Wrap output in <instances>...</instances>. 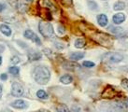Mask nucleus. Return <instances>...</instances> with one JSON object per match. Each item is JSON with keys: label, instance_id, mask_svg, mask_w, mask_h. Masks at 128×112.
I'll list each match as a JSON object with an SVG mask.
<instances>
[{"label": "nucleus", "instance_id": "nucleus-1", "mask_svg": "<svg viewBox=\"0 0 128 112\" xmlns=\"http://www.w3.org/2000/svg\"><path fill=\"white\" fill-rule=\"evenodd\" d=\"M33 78L38 84L45 85L50 80V71L48 67L44 66H38L33 70Z\"/></svg>", "mask_w": 128, "mask_h": 112}, {"label": "nucleus", "instance_id": "nucleus-2", "mask_svg": "<svg viewBox=\"0 0 128 112\" xmlns=\"http://www.w3.org/2000/svg\"><path fill=\"white\" fill-rule=\"evenodd\" d=\"M38 31L44 38H49L54 35V27L50 22H40L38 24Z\"/></svg>", "mask_w": 128, "mask_h": 112}, {"label": "nucleus", "instance_id": "nucleus-3", "mask_svg": "<svg viewBox=\"0 0 128 112\" xmlns=\"http://www.w3.org/2000/svg\"><path fill=\"white\" fill-rule=\"evenodd\" d=\"M104 59H106L108 63L111 64H117L120 63L121 61L124 60V56L122 55L121 53L113 52V53H107L106 55L104 56Z\"/></svg>", "mask_w": 128, "mask_h": 112}, {"label": "nucleus", "instance_id": "nucleus-4", "mask_svg": "<svg viewBox=\"0 0 128 112\" xmlns=\"http://www.w3.org/2000/svg\"><path fill=\"white\" fill-rule=\"evenodd\" d=\"M24 87L21 84L18 83V82H13L12 83V85H11V94L13 96L20 97L24 94Z\"/></svg>", "mask_w": 128, "mask_h": 112}, {"label": "nucleus", "instance_id": "nucleus-5", "mask_svg": "<svg viewBox=\"0 0 128 112\" xmlns=\"http://www.w3.org/2000/svg\"><path fill=\"white\" fill-rule=\"evenodd\" d=\"M24 36L25 38L27 39H30V40H32L33 42H35L36 45L40 46L41 45V41H40V39L38 36L32 31V30H25L24 33Z\"/></svg>", "mask_w": 128, "mask_h": 112}, {"label": "nucleus", "instance_id": "nucleus-6", "mask_svg": "<svg viewBox=\"0 0 128 112\" xmlns=\"http://www.w3.org/2000/svg\"><path fill=\"white\" fill-rule=\"evenodd\" d=\"M10 106H12V108H17V109H24L28 106L27 103H26L24 100H22V99H18V100L13 101L10 104Z\"/></svg>", "mask_w": 128, "mask_h": 112}, {"label": "nucleus", "instance_id": "nucleus-7", "mask_svg": "<svg viewBox=\"0 0 128 112\" xmlns=\"http://www.w3.org/2000/svg\"><path fill=\"white\" fill-rule=\"evenodd\" d=\"M112 21L115 24H121L125 21V15L124 13H116L112 18Z\"/></svg>", "mask_w": 128, "mask_h": 112}, {"label": "nucleus", "instance_id": "nucleus-8", "mask_svg": "<svg viewBox=\"0 0 128 112\" xmlns=\"http://www.w3.org/2000/svg\"><path fill=\"white\" fill-rule=\"evenodd\" d=\"M108 22V20L107 15H105V14H99V15H97V22H98V24L101 27L107 26Z\"/></svg>", "mask_w": 128, "mask_h": 112}, {"label": "nucleus", "instance_id": "nucleus-9", "mask_svg": "<svg viewBox=\"0 0 128 112\" xmlns=\"http://www.w3.org/2000/svg\"><path fill=\"white\" fill-rule=\"evenodd\" d=\"M0 31L3 35L7 36H11V29L10 26H8L7 24H1L0 25Z\"/></svg>", "mask_w": 128, "mask_h": 112}, {"label": "nucleus", "instance_id": "nucleus-10", "mask_svg": "<svg viewBox=\"0 0 128 112\" xmlns=\"http://www.w3.org/2000/svg\"><path fill=\"white\" fill-rule=\"evenodd\" d=\"M84 55H85V53L84 52H73L70 54V56H69V58H70V60L71 61H78V60L82 59L83 57H84Z\"/></svg>", "mask_w": 128, "mask_h": 112}, {"label": "nucleus", "instance_id": "nucleus-11", "mask_svg": "<svg viewBox=\"0 0 128 112\" xmlns=\"http://www.w3.org/2000/svg\"><path fill=\"white\" fill-rule=\"evenodd\" d=\"M85 43H86L85 39L82 38H77L75 40L74 46L77 49H82V48H83L85 46Z\"/></svg>", "mask_w": 128, "mask_h": 112}, {"label": "nucleus", "instance_id": "nucleus-12", "mask_svg": "<svg viewBox=\"0 0 128 112\" xmlns=\"http://www.w3.org/2000/svg\"><path fill=\"white\" fill-rule=\"evenodd\" d=\"M60 81L62 82L63 84H70L73 81V78L71 76H69V75H64V76H62L60 78Z\"/></svg>", "mask_w": 128, "mask_h": 112}, {"label": "nucleus", "instance_id": "nucleus-13", "mask_svg": "<svg viewBox=\"0 0 128 112\" xmlns=\"http://www.w3.org/2000/svg\"><path fill=\"white\" fill-rule=\"evenodd\" d=\"M28 58L30 59V61H38L41 58V53L35 52H30L28 54Z\"/></svg>", "mask_w": 128, "mask_h": 112}, {"label": "nucleus", "instance_id": "nucleus-14", "mask_svg": "<svg viewBox=\"0 0 128 112\" xmlns=\"http://www.w3.org/2000/svg\"><path fill=\"white\" fill-rule=\"evenodd\" d=\"M108 30H110L112 34H115V35H119V34H122V28L121 27H115L113 25H110L108 27Z\"/></svg>", "mask_w": 128, "mask_h": 112}, {"label": "nucleus", "instance_id": "nucleus-15", "mask_svg": "<svg viewBox=\"0 0 128 112\" xmlns=\"http://www.w3.org/2000/svg\"><path fill=\"white\" fill-rule=\"evenodd\" d=\"M36 96H38L39 99H45V100L48 99V97H49L48 94H47L44 90H38V91L36 92Z\"/></svg>", "mask_w": 128, "mask_h": 112}, {"label": "nucleus", "instance_id": "nucleus-16", "mask_svg": "<svg viewBox=\"0 0 128 112\" xmlns=\"http://www.w3.org/2000/svg\"><path fill=\"white\" fill-rule=\"evenodd\" d=\"M124 8H125V4L124 3V2H122V1L116 2L113 6V8L115 10H122Z\"/></svg>", "mask_w": 128, "mask_h": 112}, {"label": "nucleus", "instance_id": "nucleus-17", "mask_svg": "<svg viewBox=\"0 0 128 112\" xmlns=\"http://www.w3.org/2000/svg\"><path fill=\"white\" fill-rule=\"evenodd\" d=\"M43 5H44V7L48 8H50L52 10H56L55 6L50 2V0H43Z\"/></svg>", "mask_w": 128, "mask_h": 112}, {"label": "nucleus", "instance_id": "nucleus-18", "mask_svg": "<svg viewBox=\"0 0 128 112\" xmlns=\"http://www.w3.org/2000/svg\"><path fill=\"white\" fill-rule=\"evenodd\" d=\"M8 71H10V73L11 75H13V76H18L19 73H20V68L17 66H11L8 68Z\"/></svg>", "mask_w": 128, "mask_h": 112}, {"label": "nucleus", "instance_id": "nucleus-19", "mask_svg": "<svg viewBox=\"0 0 128 112\" xmlns=\"http://www.w3.org/2000/svg\"><path fill=\"white\" fill-rule=\"evenodd\" d=\"M57 112H70L69 111V109L68 108V106H66L64 105H61L59 106H57L56 108Z\"/></svg>", "mask_w": 128, "mask_h": 112}, {"label": "nucleus", "instance_id": "nucleus-20", "mask_svg": "<svg viewBox=\"0 0 128 112\" xmlns=\"http://www.w3.org/2000/svg\"><path fill=\"white\" fill-rule=\"evenodd\" d=\"M82 66L84 67L92 68V67L94 66V62H91V61H84V62L82 63Z\"/></svg>", "mask_w": 128, "mask_h": 112}, {"label": "nucleus", "instance_id": "nucleus-21", "mask_svg": "<svg viewBox=\"0 0 128 112\" xmlns=\"http://www.w3.org/2000/svg\"><path fill=\"white\" fill-rule=\"evenodd\" d=\"M10 63L11 64H17L20 63V58H19L18 56H13L10 60Z\"/></svg>", "mask_w": 128, "mask_h": 112}, {"label": "nucleus", "instance_id": "nucleus-22", "mask_svg": "<svg viewBox=\"0 0 128 112\" xmlns=\"http://www.w3.org/2000/svg\"><path fill=\"white\" fill-rule=\"evenodd\" d=\"M122 86L124 88V89L128 90V80L127 78H124V80H122Z\"/></svg>", "mask_w": 128, "mask_h": 112}, {"label": "nucleus", "instance_id": "nucleus-23", "mask_svg": "<svg viewBox=\"0 0 128 112\" xmlns=\"http://www.w3.org/2000/svg\"><path fill=\"white\" fill-rule=\"evenodd\" d=\"M88 6H89V8L91 10H96V8H97V5L94 2H92V1L88 2Z\"/></svg>", "mask_w": 128, "mask_h": 112}, {"label": "nucleus", "instance_id": "nucleus-24", "mask_svg": "<svg viewBox=\"0 0 128 112\" xmlns=\"http://www.w3.org/2000/svg\"><path fill=\"white\" fill-rule=\"evenodd\" d=\"M64 28L62 26V25H59L58 26V34H60V35H63V34H64Z\"/></svg>", "mask_w": 128, "mask_h": 112}, {"label": "nucleus", "instance_id": "nucleus-25", "mask_svg": "<svg viewBox=\"0 0 128 112\" xmlns=\"http://www.w3.org/2000/svg\"><path fill=\"white\" fill-rule=\"evenodd\" d=\"M0 80H8V75H7V74H5V73L1 74V75H0Z\"/></svg>", "mask_w": 128, "mask_h": 112}, {"label": "nucleus", "instance_id": "nucleus-26", "mask_svg": "<svg viewBox=\"0 0 128 112\" xmlns=\"http://www.w3.org/2000/svg\"><path fill=\"white\" fill-rule=\"evenodd\" d=\"M62 1V3L66 5V6H68V5H70L72 3V0H61Z\"/></svg>", "mask_w": 128, "mask_h": 112}, {"label": "nucleus", "instance_id": "nucleus-27", "mask_svg": "<svg viewBox=\"0 0 128 112\" xmlns=\"http://www.w3.org/2000/svg\"><path fill=\"white\" fill-rule=\"evenodd\" d=\"M5 8H6V5L5 4H0V12L3 11Z\"/></svg>", "mask_w": 128, "mask_h": 112}, {"label": "nucleus", "instance_id": "nucleus-28", "mask_svg": "<svg viewBox=\"0 0 128 112\" xmlns=\"http://www.w3.org/2000/svg\"><path fill=\"white\" fill-rule=\"evenodd\" d=\"M122 104L124 106H128V98L127 99H124V101L122 102Z\"/></svg>", "mask_w": 128, "mask_h": 112}, {"label": "nucleus", "instance_id": "nucleus-29", "mask_svg": "<svg viewBox=\"0 0 128 112\" xmlns=\"http://www.w3.org/2000/svg\"><path fill=\"white\" fill-rule=\"evenodd\" d=\"M2 92H3V88H2V86L0 85V98H1V96H2Z\"/></svg>", "mask_w": 128, "mask_h": 112}, {"label": "nucleus", "instance_id": "nucleus-30", "mask_svg": "<svg viewBox=\"0 0 128 112\" xmlns=\"http://www.w3.org/2000/svg\"><path fill=\"white\" fill-rule=\"evenodd\" d=\"M27 3H31V2H33V0H25Z\"/></svg>", "mask_w": 128, "mask_h": 112}, {"label": "nucleus", "instance_id": "nucleus-31", "mask_svg": "<svg viewBox=\"0 0 128 112\" xmlns=\"http://www.w3.org/2000/svg\"><path fill=\"white\" fill-rule=\"evenodd\" d=\"M1 64H2V57L0 56V66H1Z\"/></svg>", "mask_w": 128, "mask_h": 112}, {"label": "nucleus", "instance_id": "nucleus-32", "mask_svg": "<svg viewBox=\"0 0 128 112\" xmlns=\"http://www.w3.org/2000/svg\"><path fill=\"white\" fill-rule=\"evenodd\" d=\"M38 112H49V111H47V110H41V111H38Z\"/></svg>", "mask_w": 128, "mask_h": 112}]
</instances>
